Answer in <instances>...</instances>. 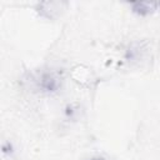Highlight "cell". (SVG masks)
<instances>
[{
    "mask_svg": "<svg viewBox=\"0 0 160 160\" xmlns=\"http://www.w3.org/2000/svg\"><path fill=\"white\" fill-rule=\"evenodd\" d=\"M38 84L41 91L46 94H52L61 88V78L54 71H45L41 72V75L39 76Z\"/></svg>",
    "mask_w": 160,
    "mask_h": 160,
    "instance_id": "6da1fadb",
    "label": "cell"
},
{
    "mask_svg": "<svg viewBox=\"0 0 160 160\" xmlns=\"http://www.w3.org/2000/svg\"><path fill=\"white\" fill-rule=\"evenodd\" d=\"M132 6H134L135 12L146 15L156 10V8L160 6V2H136V4H132Z\"/></svg>",
    "mask_w": 160,
    "mask_h": 160,
    "instance_id": "7a4b0ae2",
    "label": "cell"
},
{
    "mask_svg": "<svg viewBox=\"0 0 160 160\" xmlns=\"http://www.w3.org/2000/svg\"><path fill=\"white\" fill-rule=\"evenodd\" d=\"M90 160H105V159H102V158H92Z\"/></svg>",
    "mask_w": 160,
    "mask_h": 160,
    "instance_id": "3957f363",
    "label": "cell"
}]
</instances>
